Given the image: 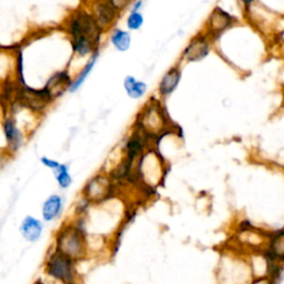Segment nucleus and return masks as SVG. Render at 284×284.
<instances>
[{
  "mask_svg": "<svg viewBox=\"0 0 284 284\" xmlns=\"http://www.w3.org/2000/svg\"><path fill=\"white\" fill-rule=\"evenodd\" d=\"M52 247L77 263L88 258L90 249L85 216H76L62 224L55 234Z\"/></svg>",
  "mask_w": 284,
  "mask_h": 284,
  "instance_id": "obj_1",
  "label": "nucleus"
},
{
  "mask_svg": "<svg viewBox=\"0 0 284 284\" xmlns=\"http://www.w3.org/2000/svg\"><path fill=\"white\" fill-rule=\"evenodd\" d=\"M133 127L140 130L155 143L157 139L173 129V123L162 101L151 98L137 115Z\"/></svg>",
  "mask_w": 284,
  "mask_h": 284,
  "instance_id": "obj_2",
  "label": "nucleus"
},
{
  "mask_svg": "<svg viewBox=\"0 0 284 284\" xmlns=\"http://www.w3.org/2000/svg\"><path fill=\"white\" fill-rule=\"evenodd\" d=\"M64 30L70 42L77 40H91L100 46L105 31L99 26L96 18L85 8H77L71 11L64 21Z\"/></svg>",
  "mask_w": 284,
  "mask_h": 284,
  "instance_id": "obj_3",
  "label": "nucleus"
},
{
  "mask_svg": "<svg viewBox=\"0 0 284 284\" xmlns=\"http://www.w3.org/2000/svg\"><path fill=\"white\" fill-rule=\"evenodd\" d=\"M253 280L246 255L237 250H231L220 259L219 284H250Z\"/></svg>",
  "mask_w": 284,
  "mask_h": 284,
  "instance_id": "obj_4",
  "label": "nucleus"
},
{
  "mask_svg": "<svg viewBox=\"0 0 284 284\" xmlns=\"http://www.w3.org/2000/svg\"><path fill=\"white\" fill-rule=\"evenodd\" d=\"M76 261L51 247L44 260V274L59 284H79Z\"/></svg>",
  "mask_w": 284,
  "mask_h": 284,
  "instance_id": "obj_5",
  "label": "nucleus"
},
{
  "mask_svg": "<svg viewBox=\"0 0 284 284\" xmlns=\"http://www.w3.org/2000/svg\"><path fill=\"white\" fill-rule=\"evenodd\" d=\"M117 187L118 186L112 181L109 174L98 173L84 184L81 196L84 197L92 205H101L115 197Z\"/></svg>",
  "mask_w": 284,
  "mask_h": 284,
  "instance_id": "obj_6",
  "label": "nucleus"
},
{
  "mask_svg": "<svg viewBox=\"0 0 284 284\" xmlns=\"http://www.w3.org/2000/svg\"><path fill=\"white\" fill-rule=\"evenodd\" d=\"M15 100L20 107L33 112H43L55 101L44 88L35 89L27 83L18 85Z\"/></svg>",
  "mask_w": 284,
  "mask_h": 284,
  "instance_id": "obj_7",
  "label": "nucleus"
},
{
  "mask_svg": "<svg viewBox=\"0 0 284 284\" xmlns=\"http://www.w3.org/2000/svg\"><path fill=\"white\" fill-rule=\"evenodd\" d=\"M237 24L238 19L233 15L222 8L215 7L206 20L204 33L214 41Z\"/></svg>",
  "mask_w": 284,
  "mask_h": 284,
  "instance_id": "obj_8",
  "label": "nucleus"
},
{
  "mask_svg": "<svg viewBox=\"0 0 284 284\" xmlns=\"http://www.w3.org/2000/svg\"><path fill=\"white\" fill-rule=\"evenodd\" d=\"M152 143L146 134L133 127L122 146V157L132 164H136L143 153L150 149Z\"/></svg>",
  "mask_w": 284,
  "mask_h": 284,
  "instance_id": "obj_9",
  "label": "nucleus"
},
{
  "mask_svg": "<svg viewBox=\"0 0 284 284\" xmlns=\"http://www.w3.org/2000/svg\"><path fill=\"white\" fill-rule=\"evenodd\" d=\"M213 41L204 31H201L190 39L183 49L181 60L184 62H199L205 59L211 52Z\"/></svg>",
  "mask_w": 284,
  "mask_h": 284,
  "instance_id": "obj_10",
  "label": "nucleus"
},
{
  "mask_svg": "<svg viewBox=\"0 0 284 284\" xmlns=\"http://www.w3.org/2000/svg\"><path fill=\"white\" fill-rule=\"evenodd\" d=\"M89 10L105 33L116 24L120 16V12L117 11L107 0H91Z\"/></svg>",
  "mask_w": 284,
  "mask_h": 284,
  "instance_id": "obj_11",
  "label": "nucleus"
},
{
  "mask_svg": "<svg viewBox=\"0 0 284 284\" xmlns=\"http://www.w3.org/2000/svg\"><path fill=\"white\" fill-rule=\"evenodd\" d=\"M65 197L60 193H52L46 198L41 205V220L44 223H52L60 219L65 210Z\"/></svg>",
  "mask_w": 284,
  "mask_h": 284,
  "instance_id": "obj_12",
  "label": "nucleus"
},
{
  "mask_svg": "<svg viewBox=\"0 0 284 284\" xmlns=\"http://www.w3.org/2000/svg\"><path fill=\"white\" fill-rule=\"evenodd\" d=\"M72 80H74V78L70 76L69 71L64 69L53 74L50 78L47 80L43 88L47 90V92L50 94L53 100H56L57 98L61 97L66 91H69Z\"/></svg>",
  "mask_w": 284,
  "mask_h": 284,
  "instance_id": "obj_13",
  "label": "nucleus"
},
{
  "mask_svg": "<svg viewBox=\"0 0 284 284\" xmlns=\"http://www.w3.org/2000/svg\"><path fill=\"white\" fill-rule=\"evenodd\" d=\"M44 222L35 215H26L19 224V233L21 238L28 243H36L42 238Z\"/></svg>",
  "mask_w": 284,
  "mask_h": 284,
  "instance_id": "obj_14",
  "label": "nucleus"
},
{
  "mask_svg": "<svg viewBox=\"0 0 284 284\" xmlns=\"http://www.w3.org/2000/svg\"><path fill=\"white\" fill-rule=\"evenodd\" d=\"M182 79V69L180 65L172 66L165 71L158 84V94L161 99L170 97L178 89Z\"/></svg>",
  "mask_w": 284,
  "mask_h": 284,
  "instance_id": "obj_15",
  "label": "nucleus"
},
{
  "mask_svg": "<svg viewBox=\"0 0 284 284\" xmlns=\"http://www.w3.org/2000/svg\"><path fill=\"white\" fill-rule=\"evenodd\" d=\"M2 130L8 151L16 153L24 143V134L17 125L16 120L12 117H6L2 122Z\"/></svg>",
  "mask_w": 284,
  "mask_h": 284,
  "instance_id": "obj_16",
  "label": "nucleus"
},
{
  "mask_svg": "<svg viewBox=\"0 0 284 284\" xmlns=\"http://www.w3.org/2000/svg\"><path fill=\"white\" fill-rule=\"evenodd\" d=\"M123 89L129 98L133 100H139L146 96L148 84L142 80L134 78L133 76H127L123 80Z\"/></svg>",
  "mask_w": 284,
  "mask_h": 284,
  "instance_id": "obj_17",
  "label": "nucleus"
},
{
  "mask_svg": "<svg viewBox=\"0 0 284 284\" xmlns=\"http://www.w3.org/2000/svg\"><path fill=\"white\" fill-rule=\"evenodd\" d=\"M99 53L100 51H96L93 53V55L89 58V60L87 64H85L81 70L78 72V75H77L74 80H72V83H71V87L69 89V92L70 93H75L78 91V90L82 87V84L84 83V81L87 80V78L89 77V75L91 74V71L93 70L94 66H96L97 61H98V58H99Z\"/></svg>",
  "mask_w": 284,
  "mask_h": 284,
  "instance_id": "obj_18",
  "label": "nucleus"
},
{
  "mask_svg": "<svg viewBox=\"0 0 284 284\" xmlns=\"http://www.w3.org/2000/svg\"><path fill=\"white\" fill-rule=\"evenodd\" d=\"M110 42L115 47L116 50L120 52L128 51L132 43V37L129 30L121 28H115L111 31Z\"/></svg>",
  "mask_w": 284,
  "mask_h": 284,
  "instance_id": "obj_19",
  "label": "nucleus"
},
{
  "mask_svg": "<svg viewBox=\"0 0 284 284\" xmlns=\"http://www.w3.org/2000/svg\"><path fill=\"white\" fill-rule=\"evenodd\" d=\"M53 175H55V180L61 190H67L71 187L72 182V177L70 174L69 171V165L66 163H61L59 165V168H57L55 171H53Z\"/></svg>",
  "mask_w": 284,
  "mask_h": 284,
  "instance_id": "obj_20",
  "label": "nucleus"
},
{
  "mask_svg": "<svg viewBox=\"0 0 284 284\" xmlns=\"http://www.w3.org/2000/svg\"><path fill=\"white\" fill-rule=\"evenodd\" d=\"M144 25V17L141 11H130L125 20V26L129 31H138Z\"/></svg>",
  "mask_w": 284,
  "mask_h": 284,
  "instance_id": "obj_21",
  "label": "nucleus"
},
{
  "mask_svg": "<svg viewBox=\"0 0 284 284\" xmlns=\"http://www.w3.org/2000/svg\"><path fill=\"white\" fill-rule=\"evenodd\" d=\"M107 1L109 2L117 11H119L121 13L130 6L132 0H107Z\"/></svg>",
  "mask_w": 284,
  "mask_h": 284,
  "instance_id": "obj_22",
  "label": "nucleus"
},
{
  "mask_svg": "<svg viewBox=\"0 0 284 284\" xmlns=\"http://www.w3.org/2000/svg\"><path fill=\"white\" fill-rule=\"evenodd\" d=\"M40 162H41V164L44 166V168L50 169L52 172L57 168H59V165L61 164V162L57 161L55 159H51V158H48V157H41V158H40Z\"/></svg>",
  "mask_w": 284,
  "mask_h": 284,
  "instance_id": "obj_23",
  "label": "nucleus"
},
{
  "mask_svg": "<svg viewBox=\"0 0 284 284\" xmlns=\"http://www.w3.org/2000/svg\"><path fill=\"white\" fill-rule=\"evenodd\" d=\"M274 282L273 279L265 277V278H253L250 284H272Z\"/></svg>",
  "mask_w": 284,
  "mask_h": 284,
  "instance_id": "obj_24",
  "label": "nucleus"
},
{
  "mask_svg": "<svg viewBox=\"0 0 284 284\" xmlns=\"http://www.w3.org/2000/svg\"><path fill=\"white\" fill-rule=\"evenodd\" d=\"M241 2L242 7L245 9L246 11H250L252 7H254V4L258 2V0H239Z\"/></svg>",
  "mask_w": 284,
  "mask_h": 284,
  "instance_id": "obj_25",
  "label": "nucleus"
},
{
  "mask_svg": "<svg viewBox=\"0 0 284 284\" xmlns=\"http://www.w3.org/2000/svg\"><path fill=\"white\" fill-rule=\"evenodd\" d=\"M142 6H143V0H136L131 6L130 11H141Z\"/></svg>",
  "mask_w": 284,
  "mask_h": 284,
  "instance_id": "obj_26",
  "label": "nucleus"
},
{
  "mask_svg": "<svg viewBox=\"0 0 284 284\" xmlns=\"http://www.w3.org/2000/svg\"><path fill=\"white\" fill-rule=\"evenodd\" d=\"M272 284H282L280 281H274Z\"/></svg>",
  "mask_w": 284,
  "mask_h": 284,
  "instance_id": "obj_27",
  "label": "nucleus"
}]
</instances>
